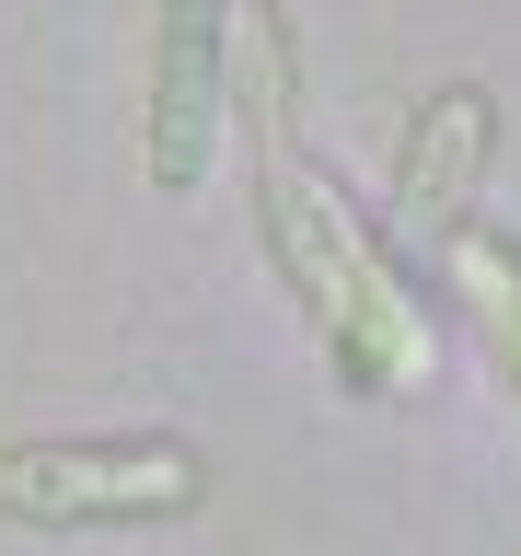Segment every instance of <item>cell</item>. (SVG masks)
Wrapping results in <instances>:
<instances>
[{"label":"cell","mask_w":521,"mask_h":556,"mask_svg":"<svg viewBox=\"0 0 521 556\" xmlns=\"http://www.w3.org/2000/svg\"><path fill=\"white\" fill-rule=\"evenodd\" d=\"M232 35H243V59H255V139H267V220H278V243H290V267H302L325 337H336L371 382L406 394V382H429V325H417V302L382 278V255L359 243V220H347V208L302 174V151H290V104H278V47H267V24L232 12Z\"/></svg>","instance_id":"cell-1"},{"label":"cell","mask_w":521,"mask_h":556,"mask_svg":"<svg viewBox=\"0 0 521 556\" xmlns=\"http://www.w3.org/2000/svg\"><path fill=\"white\" fill-rule=\"evenodd\" d=\"M198 464L174 441H69V452H0V510L12 521H139L186 510Z\"/></svg>","instance_id":"cell-2"},{"label":"cell","mask_w":521,"mask_h":556,"mask_svg":"<svg viewBox=\"0 0 521 556\" xmlns=\"http://www.w3.org/2000/svg\"><path fill=\"white\" fill-rule=\"evenodd\" d=\"M475 151H486V104L452 93L441 116L417 128V151H406V208H417V220H441V208L463 198V163H475Z\"/></svg>","instance_id":"cell-3"},{"label":"cell","mask_w":521,"mask_h":556,"mask_svg":"<svg viewBox=\"0 0 521 556\" xmlns=\"http://www.w3.org/2000/svg\"><path fill=\"white\" fill-rule=\"evenodd\" d=\"M452 278H463V302L486 313V337L510 348V371H521V255H510V243H475V232H463V243H452Z\"/></svg>","instance_id":"cell-4"}]
</instances>
